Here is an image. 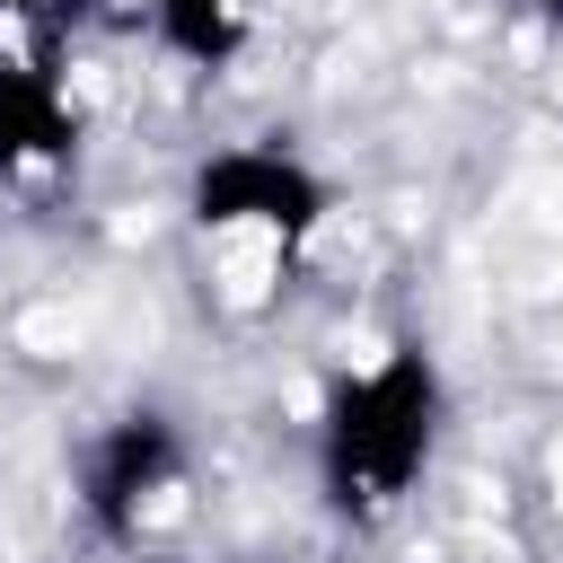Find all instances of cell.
Listing matches in <instances>:
<instances>
[{
  "instance_id": "6da1fadb",
  "label": "cell",
  "mask_w": 563,
  "mask_h": 563,
  "mask_svg": "<svg viewBox=\"0 0 563 563\" xmlns=\"http://www.w3.org/2000/svg\"><path fill=\"white\" fill-rule=\"evenodd\" d=\"M449 431V378L422 343H387L378 361L343 369L317 405V493L334 519H396Z\"/></svg>"
},
{
  "instance_id": "7a4b0ae2",
  "label": "cell",
  "mask_w": 563,
  "mask_h": 563,
  "mask_svg": "<svg viewBox=\"0 0 563 563\" xmlns=\"http://www.w3.org/2000/svg\"><path fill=\"white\" fill-rule=\"evenodd\" d=\"M325 211H334V185L290 141H238V150H211L185 176V220L211 246H273V255H290L299 238L325 229Z\"/></svg>"
},
{
  "instance_id": "3957f363",
  "label": "cell",
  "mask_w": 563,
  "mask_h": 563,
  "mask_svg": "<svg viewBox=\"0 0 563 563\" xmlns=\"http://www.w3.org/2000/svg\"><path fill=\"white\" fill-rule=\"evenodd\" d=\"M185 466H194V449H185V431H176L158 405L114 413V422L79 449V510H88V528L114 537V545H132V537L176 501Z\"/></svg>"
},
{
  "instance_id": "277c9868",
  "label": "cell",
  "mask_w": 563,
  "mask_h": 563,
  "mask_svg": "<svg viewBox=\"0 0 563 563\" xmlns=\"http://www.w3.org/2000/svg\"><path fill=\"white\" fill-rule=\"evenodd\" d=\"M62 44L53 26L0 35V185L62 176L79 158V106L62 88Z\"/></svg>"
},
{
  "instance_id": "5b68a950",
  "label": "cell",
  "mask_w": 563,
  "mask_h": 563,
  "mask_svg": "<svg viewBox=\"0 0 563 563\" xmlns=\"http://www.w3.org/2000/svg\"><path fill=\"white\" fill-rule=\"evenodd\" d=\"M255 18H264V0H141V26L185 70H229L255 44Z\"/></svg>"
},
{
  "instance_id": "8992f818",
  "label": "cell",
  "mask_w": 563,
  "mask_h": 563,
  "mask_svg": "<svg viewBox=\"0 0 563 563\" xmlns=\"http://www.w3.org/2000/svg\"><path fill=\"white\" fill-rule=\"evenodd\" d=\"M519 9H545V18H563V0H519Z\"/></svg>"
}]
</instances>
